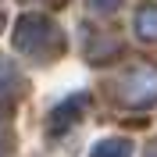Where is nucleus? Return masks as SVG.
<instances>
[{
    "label": "nucleus",
    "instance_id": "f257e3e1",
    "mask_svg": "<svg viewBox=\"0 0 157 157\" xmlns=\"http://www.w3.org/2000/svg\"><path fill=\"white\" fill-rule=\"evenodd\" d=\"M121 97H125V104H150L157 97V68H150V64L132 68L121 78Z\"/></svg>",
    "mask_w": 157,
    "mask_h": 157
},
{
    "label": "nucleus",
    "instance_id": "f03ea898",
    "mask_svg": "<svg viewBox=\"0 0 157 157\" xmlns=\"http://www.w3.org/2000/svg\"><path fill=\"white\" fill-rule=\"evenodd\" d=\"M136 29H139V36L157 39V7H147L143 14H139V18H136Z\"/></svg>",
    "mask_w": 157,
    "mask_h": 157
},
{
    "label": "nucleus",
    "instance_id": "20e7f679",
    "mask_svg": "<svg viewBox=\"0 0 157 157\" xmlns=\"http://www.w3.org/2000/svg\"><path fill=\"white\" fill-rule=\"evenodd\" d=\"M118 4H121V0H89V7H93V11H114Z\"/></svg>",
    "mask_w": 157,
    "mask_h": 157
},
{
    "label": "nucleus",
    "instance_id": "7ed1b4c3",
    "mask_svg": "<svg viewBox=\"0 0 157 157\" xmlns=\"http://www.w3.org/2000/svg\"><path fill=\"white\" fill-rule=\"evenodd\" d=\"M89 157H128V143L121 139H107V143H97V150Z\"/></svg>",
    "mask_w": 157,
    "mask_h": 157
}]
</instances>
